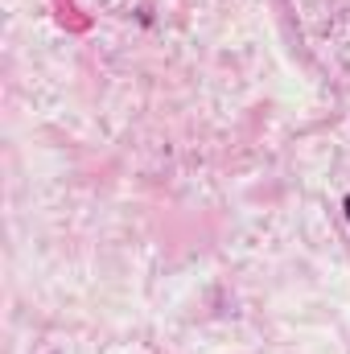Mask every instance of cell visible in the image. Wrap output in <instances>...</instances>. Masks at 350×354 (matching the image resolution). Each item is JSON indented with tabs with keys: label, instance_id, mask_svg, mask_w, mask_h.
I'll list each match as a JSON object with an SVG mask.
<instances>
[]
</instances>
